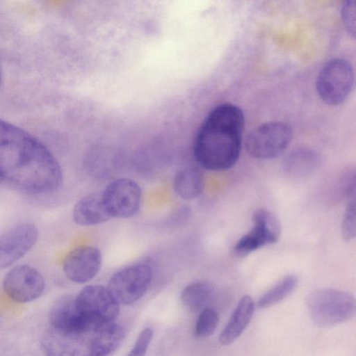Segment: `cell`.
<instances>
[{
    "label": "cell",
    "mask_w": 356,
    "mask_h": 356,
    "mask_svg": "<svg viewBox=\"0 0 356 356\" xmlns=\"http://www.w3.org/2000/svg\"><path fill=\"white\" fill-rule=\"evenodd\" d=\"M62 181V169L47 147L0 119V185L40 195L56 191Z\"/></svg>",
    "instance_id": "cell-1"
},
{
    "label": "cell",
    "mask_w": 356,
    "mask_h": 356,
    "mask_svg": "<svg viewBox=\"0 0 356 356\" xmlns=\"http://www.w3.org/2000/svg\"><path fill=\"white\" fill-rule=\"evenodd\" d=\"M245 117L236 105L222 103L207 114L193 144V156L202 168L211 171L230 169L238 160Z\"/></svg>",
    "instance_id": "cell-2"
},
{
    "label": "cell",
    "mask_w": 356,
    "mask_h": 356,
    "mask_svg": "<svg viewBox=\"0 0 356 356\" xmlns=\"http://www.w3.org/2000/svg\"><path fill=\"white\" fill-rule=\"evenodd\" d=\"M306 305L312 320L320 327L335 326L348 321L355 315V296L345 290H314L307 296Z\"/></svg>",
    "instance_id": "cell-3"
},
{
    "label": "cell",
    "mask_w": 356,
    "mask_h": 356,
    "mask_svg": "<svg viewBox=\"0 0 356 356\" xmlns=\"http://www.w3.org/2000/svg\"><path fill=\"white\" fill-rule=\"evenodd\" d=\"M354 79L351 64L343 58H333L325 63L317 76V93L325 104L339 105L350 95Z\"/></svg>",
    "instance_id": "cell-4"
},
{
    "label": "cell",
    "mask_w": 356,
    "mask_h": 356,
    "mask_svg": "<svg viewBox=\"0 0 356 356\" xmlns=\"http://www.w3.org/2000/svg\"><path fill=\"white\" fill-rule=\"evenodd\" d=\"M75 304L88 322L93 333L101 326L114 322L120 312V303L107 286L91 284L76 296Z\"/></svg>",
    "instance_id": "cell-5"
},
{
    "label": "cell",
    "mask_w": 356,
    "mask_h": 356,
    "mask_svg": "<svg viewBox=\"0 0 356 356\" xmlns=\"http://www.w3.org/2000/svg\"><path fill=\"white\" fill-rule=\"evenodd\" d=\"M293 137L291 126L284 122H268L253 129L245 140L248 154L257 159H270L282 154Z\"/></svg>",
    "instance_id": "cell-6"
},
{
    "label": "cell",
    "mask_w": 356,
    "mask_h": 356,
    "mask_svg": "<svg viewBox=\"0 0 356 356\" xmlns=\"http://www.w3.org/2000/svg\"><path fill=\"white\" fill-rule=\"evenodd\" d=\"M152 276V268L148 264H132L113 274L107 288L120 304L129 305L146 293Z\"/></svg>",
    "instance_id": "cell-7"
},
{
    "label": "cell",
    "mask_w": 356,
    "mask_h": 356,
    "mask_svg": "<svg viewBox=\"0 0 356 356\" xmlns=\"http://www.w3.org/2000/svg\"><path fill=\"white\" fill-rule=\"evenodd\" d=\"M102 195L111 218H130L140 207V186L135 180L129 178H118L111 181L102 191Z\"/></svg>",
    "instance_id": "cell-8"
},
{
    "label": "cell",
    "mask_w": 356,
    "mask_h": 356,
    "mask_svg": "<svg viewBox=\"0 0 356 356\" xmlns=\"http://www.w3.org/2000/svg\"><path fill=\"white\" fill-rule=\"evenodd\" d=\"M253 227L236 243L233 251L244 257L268 244L276 243L281 234V225L277 216L265 208L252 213Z\"/></svg>",
    "instance_id": "cell-9"
},
{
    "label": "cell",
    "mask_w": 356,
    "mask_h": 356,
    "mask_svg": "<svg viewBox=\"0 0 356 356\" xmlns=\"http://www.w3.org/2000/svg\"><path fill=\"white\" fill-rule=\"evenodd\" d=\"M3 288L13 301L26 303L38 299L45 288L42 274L28 265H19L10 269L5 275Z\"/></svg>",
    "instance_id": "cell-10"
},
{
    "label": "cell",
    "mask_w": 356,
    "mask_h": 356,
    "mask_svg": "<svg viewBox=\"0 0 356 356\" xmlns=\"http://www.w3.org/2000/svg\"><path fill=\"white\" fill-rule=\"evenodd\" d=\"M49 329L67 338L77 339L92 332L91 327L75 304V298L63 296L52 305L49 312Z\"/></svg>",
    "instance_id": "cell-11"
},
{
    "label": "cell",
    "mask_w": 356,
    "mask_h": 356,
    "mask_svg": "<svg viewBox=\"0 0 356 356\" xmlns=\"http://www.w3.org/2000/svg\"><path fill=\"white\" fill-rule=\"evenodd\" d=\"M38 238V227L25 222L15 225L0 236V270L23 257Z\"/></svg>",
    "instance_id": "cell-12"
},
{
    "label": "cell",
    "mask_w": 356,
    "mask_h": 356,
    "mask_svg": "<svg viewBox=\"0 0 356 356\" xmlns=\"http://www.w3.org/2000/svg\"><path fill=\"white\" fill-rule=\"evenodd\" d=\"M102 254L94 246L84 245L74 248L65 257L63 270L73 282L83 284L92 280L102 266Z\"/></svg>",
    "instance_id": "cell-13"
},
{
    "label": "cell",
    "mask_w": 356,
    "mask_h": 356,
    "mask_svg": "<svg viewBox=\"0 0 356 356\" xmlns=\"http://www.w3.org/2000/svg\"><path fill=\"white\" fill-rule=\"evenodd\" d=\"M111 218L104 203L102 192L84 195L78 200L72 210L74 222L81 226L102 224Z\"/></svg>",
    "instance_id": "cell-14"
},
{
    "label": "cell",
    "mask_w": 356,
    "mask_h": 356,
    "mask_svg": "<svg viewBox=\"0 0 356 356\" xmlns=\"http://www.w3.org/2000/svg\"><path fill=\"white\" fill-rule=\"evenodd\" d=\"M254 307V302L250 296H243L240 299L219 336L222 345L232 343L242 334L251 321Z\"/></svg>",
    "instance_id": "cell-15"
},
{
    "label": "cell",
    "mask_w": 356,
    "mask_h": 356,
    "mask_svg": "<svg viewBox=\"0 0 356 356\" xmlns=\"http://www.w3.org/2000/svg\"><path fill=\"white\" fill-rule=\"evenodd\" d=\"M93 333L88 351L90 355L95 356H106L113 353L125 335L124 327L115 321L101 326Z\"/></svg>",
    "instance_id": "cell-16"
},
{
    "label": "cell",
    "mask_w": 356,
    "mask_h": 356,
    "mask_svg": "<svg viewBox=\"0 0 356 356\" xmlns=\"http://www.w3.org/2000/svg\"><path fill=\"white\" fill-rule=\"evenodd\" d=\"M204 186L203 172L197 166H187L179 170L172 181L174 191L185 200L199 197L203 192Z\"/></svg>",
    "instance_id": "cell-17"
},
{
    "label": "cell",
    "mask_w": 356,
    "mask_h": 356,
    "mask_svg": "<svg viewBox=\"0 0 356 356\" xmlns=\"http://www.w3.org/2000/svg\"><path fill=\"white\" fill-rule=\"evenodd\" d=\"M319 161L316 152L308 148H300L291 152L286 158L284 170L293 177H302L312 173Z\"/></svg>",
    "instance_id": "cell-18"
},
{
    "label": "cell",
    "mask_w": 356,
    "mask_h": 356,
    "mask_svg": "<svg viewBox=\"0 0 356 356\" xmlns=\"http://www.w3.org/2000/svg\"><path fill=\"white\" fill-rule=\"evenodd\" d=\"M298 283L299 278L296 275L284 277L258 300V307L266 309L280 302L296 290Z\"/></svg>",
    "instance_id": "cell-19"
},
{
    "label": "cell",
    "mask_w": 356,
    "mask_h": 356,
    "mask_svg": "<svg viewBox=\"0 0 356 356\" xmlns=\"http://www.w3.org/2000/svg\"><path fill=\"white\" fill-rule=\"evenodd\" d=\"M212 293L213 288L207 282H195L183 289L181 293V300L188 309L198 311L207 305Z\"/></svg>",
    "instance_id": "cell-20"
},
{
    "label": "cell",
    "mask_w": 356,
    "mask_h": 356,
    "mask_svg": "<svg viewBox=\"0 0 356 356\" xmlns=\"http://www.w3.org/2000/svg\"><path fill=\"white\" fill-rule=\"evenodd\" d=\"M219 321L217 312L212 308H204L199 315L195 327V335L198 338H207L216 330Z\"/></svg>",
    "instance_id": "cell-21"
},
{
    "label": "cell",
    "mask_w": 356,
    "mask_h": 356,
    "mask_svg": "<svg viewBox=\"0 0 356 356\" xmlns=\"http://www.w3.org/2000/svg\"><path fill=\"white\" fill-rule=\"evenodd\" d=\"M341 233L343 238L346 241H350L355 237V193L348 196V204L342 218Z\"/></svg>",
    "instance_id": "cell-22"
},
{
    "label": "cell",
    "mask_w": 356,
    "mask_h": 356,
    "mask_svg": "<svg viewBox=\"0 0 356 356\" xmlns=\"http://www.w3.org/2000/svg\"><path fill=\"white\" fill-rule=\"evenodd\" d=\"M341 19L348 34L353 38L356 35V3L355 0H342Z\"/></svg>",
    "instance_id": "cell-23"
},
{
    "label": "cell",
    "mask_w": 356,
    "mask_h": 356,
    "mask_svg": "<svg viewBox=\"0 0 356 356\" xmlns=\"http://www.w3.org/2000/svg\"><path fill=\"white\" fill-rule=\"evenodd\" d=\"M154 335V332L150 327L143 329L138 336L133 348L128 355L143 356L145 355Z\"/></svg>",
    "instance_id": "cell-24"
},
{
    "label": "cell",
    "mask_w": 356,
    "mask_h": 356,
    "mask_svg": "<svg viewBox=\"0 0 356 356\" xmlns=\"http://www.w3.org/2000/svg\"><path fill=\"white\" fill-rule=\"evenodd\" d=\"M1 67H0V86H1Z\"/></svg>",
    "instance_id": "cell-25"
}]
</instances>
